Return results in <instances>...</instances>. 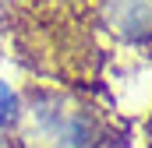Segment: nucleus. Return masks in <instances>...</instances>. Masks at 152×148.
Masks as SVG:
<instances>
[{
    "instance_id": "nucleus-1",
    "label": "nucleus",
    "mask_w": 152,
    "mask_h": 148,
    "mask_svg": "<svg viewBox=\"0 0 152 148\" xmlns=\"http://www.w3.org/2000/svg\"><path fill=\"white\" fill-rule=\"evenodd\" d=\"M131 123L88 92L64 85H25L4 148H127Z\"/></svg>"
},
{
    "instance_id": "nucleus-2",
    "label": "nucleus",
    "mask_w": 152,
    "mask_h": 148,
    "mask_svg": "<svg viewBox=\"0 0 152 148\" xmlns=\"http://www.w3.org/2000/svg\"><path fill=\"white\" fill-rule=\"evenodd\" d=\"M92 21L124 49H152V0H88Z\"/></svg>"
},
{
    "instance_id": "nucleus-3",
    "label": "nucleus",
    "mask_w": 152,
    "mask_h": 148,
    "mask_svg": "<svg viewBox=\"0 0 152 148\" xmlns=\"http://www.w3.org/2000/svg\"><path fill=\"white\" fill-rule=\"evenodd\" d=\"M18 102H21V88H18L14 81L0 78V141H4V134L11 131L14 116H18Z\"/></svg>"
},
{
    "instance_id": "nucleus-4",
    "label": "nucleus",
    "mask_w": 152,
    "mask_h": 148,
    "mask_svg": "<svg viewBox=\"0 0 152 148\" xmlns=\"http://www.w3.org/2000/svg\"><path fill=\"white\" fill-rule=\"evenodd\" d=\"M142 141H145V148H152V106L145 113V120H142Z\"/></svg>"
},
{
    "instance_id": "nucleus-5",
    "label": "nucleus",
    "mask_w": 152,
    "mask_h": 148,
    "mask_svg": "<svg viewBox=\"0 0 152 148\" xmlns=\"http://www.w3.org/2000/svg\"><path fill=\"white\" fill-rule=\"evenodd\" d=\"M0 60H4V46H0Z\"/></svg>"
}]
</instances>
